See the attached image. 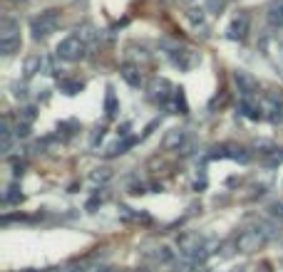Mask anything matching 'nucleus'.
Masks as SVG:
<instances>
[{
  "instance_id": "nucleus-1",
  "label": "nucleus",
  "mask_w": 283,
  "mask_h": 272,
  "mask_svg": "<svg viewBox=\"0 0 283 272\" xmlns=\"http://www.w3.org/2000/svg\"><path fill=\"white\" fill-rule=\"evenodd\" d=\"M18 50H20V23L15 18H3L0 20V52L15 55Z\"/></svg>"
},
{
  "instance_id": "nucleus-2",
  "label": "nucleus",
  "mask_w": 283,
  "mask_h": 272,
  "mask_svg": "<svg viewBox=\"0 0 283 272\" xmlns=\"http://www.w3.org/2000/svg\"><path fill=\"white\" fill-rule=\"evenodd\" d=\"M60 13L57 10H45V13H40L38 18H33V23H30V28H33V38L35 40H43V38H47V35H52L57 28H60Z\"/></svg>"
},
{
  "instance_id": "nucleus-3",
  "label": "nucleus",
  "mask_w": 283,
  "mask_h": 272,
  "mask_svg": "<svg viewBox=\"0 0 283 272\" xmlns=\"http://www.w3.org/2000/svg\"><path fill=\"white\" fill-rule=\"evenodd\" d=\"M85 50H87V45L82 42V38H80V35H70V38L60 40V45H57L55 52H57V57L65 60V62H77V60L85 57Z\"/></svg>"
},
{
  "instance_id": "nucleus-4",
  "label": "nucleus",
  "mask_w": 283,
  "mask_h": 272,
  "mask_svg": "<svg viewBox=\"0 0 283 272\" xmlns=\"http://www.w3.org/2000/svg\"><path fill=\"white\" fill-rule=\"evenodd\" d=\"M266 240H268V237L256 228V230H243V233L238 235V242H236V245H238L241 252H256L258 247H263Z\"/></svg>"
},
{
  "instance_id": "nucleus-5",
  "label": "nucleus",
  "mask_w": 283,
  "mask_h": 272,
  "mask_svg": "<svg viewBox=\"0 0 283 272\" xmlns=\"http://www.w3.org/2000/svg\"><path fill=\"white\" fill-rule=\"evenodd\" d=\"M174 94H177V89H172V84L167 79H154L149 87V99H154L159 104L169 102V97H174Z\"/></svg>"
},
{
  "instance_id": "nucleus-6",
  "label": "nucleus",
  "mask_w": 283,
  "mask_h": 272,
  "mask_svg": "<svg viewBox=\"0 0 283 272\" xmlns=\"http://www.w3.org/2000/svg\"><path fill=\"white\" fill-rule=\"evenodd\" d=\"M234 82H236L238 92L243 94V99L251 97V94H256V89H258V82H256L248 72H243V70H236V72H234Z\"/></svg>"
},
{
  "instance_id": "nucleus-7",
  "label": "nucleus",
  "mask_w": 283,
  "mask_h": 272,
  "mask_svg": "<svg viewBox=\"0 0 283 272\" xmlns=\"http://www.w3.org/2000/svg\"><path fill=\"white\" fill-rule=\"evenodd\" d=\"M246 33H248V18H246V15L234 18V20L229 23V28H226V38H229V40H243Z\"/></svg>"
},
{
  "instance_id": "nucleus-8",
  "label": "nucleus",
  "mask_w": 283,
  "mask_h": 272,
  "mask_svg": "<svg viewBox=\"0 0 283 272\" xmlns=\"http://www.w3.org/2000/svg\"><path fill=\"white\" fill-rule=\"evenodd\" d=\"M268 25L271 28H283V0H271L268 10H266Z\"/></svg>"
},
{
  "instance_id": "nucleus-9",
  "label": "nucleus",
  "mask_w": 283,
  "mask_h": 272,
  "mask_svg": "<svg viewBox=\"0 0 283 272\" xmlns=\"http://www.w3.org/2000/svg\"><path fill=\"white\" fill-rule=\"evenodd\" d=\"M238 109H241V114H243L246 119H251V121H258V119H263V107H261V104H253L248 97H246V99H241Z\"/></svg>"
},
{
  "instance_id": "nucleus-10",
  "label": "nucleus",
  "mask_w": 283,
  "mask_h": 272,
  "mask_svg": "<svg viewBox=\"0 0 283 272\" xmlns=\"http://www.w3.org/2000/svg\"><path fill=\"white\" fill-rule=\"evenodd\" d=\"M119 75H122V79H124L129 87H142V72H139L134 65H122Z\"/></svg>"
},
{
  "instance_id": "nucleus-11",
  "label": "nucleus",
  "mask_w": 283,
  "mask_h": 272,
  "mask_svg": "<svg viewBox=\"0 0 283 272\" xmlns=\"http://www.w3.org/2000/svg\"><path fill=\"white\" fill-rule=\"evenodd\" d=\"M184 139H187V131H184V129H172V131H167L162 146H164V149H179V146L184 144Z\"/></svg>"
},
{
  "instance_id": "nucleus-12",
  "label": "nucleus",
  "mask_w": 283,
  "mask_h": 272,
  "mask_svg": "<svg viewBox=\"0 0 283 272\" xmlns=\"http://www.w3.org/2000/svg\"><path fill=\"white\" fill-rule=\"evenodd\" d=\"M134 144H137V139H132V136H129V139H122V141H114V144L104 151V156H107V158H114V156L124 154V151H127L129 146H134Z\"/></svg>"
},
{
  "instance_id": "nucleus-13",
  "label": "nucleus",
  "mask_w": 283,
  "mask_h": 272,
  "mask_svg": "<svg viewBox=\"0 0 283 272\" xmlns=\"http://www.w3.org/2000/svg\"><path fill=\"white\" fill-rule=\"evenodd\" d=\"M10 146H13V131H10L8 119H5L3 124H0V151L8 154V151H10Z\"/></svg>"
},
{
  "instance_id": "nucleus-14",
  "label": "nucleus",
  "mask_w": 283,
  "mask_h": 272,
  "mask_svg": "<svg viewBox=\"0 0 283 272\" xmlns=\"http://www.w3.org/2000/svg\"><path fill=\"white\" fill-rule=\"evenodd\" d=\"M117 112H119L117 94H114V89H112V87H107V94H104V114L112 119V117H117Z\"/></svg>"
},
{
  "instance_id": "nucleus-15",
  "label": "nucleus",
  "mask_w": 283,
  "mask_h": 272,
  "mask_svg": "<svg viewBox=\"0 0 283 272\" xmlns=\"http://www.w3.org/2000/svg\"><path fill=\"white\" fill-rule=\"evenodd\" d=\"M77 33H80V38H82L85 45H94L99 40V35H97V30L92 25H82V28H77Z\"/></svg>"
},
{
  "instance_id": "nucleus-16",
  "label": "nucleus",
  "mask_w": 283,
  "mask_h": 272,
  "mask_svg": "<svg viewBox=\"0 0 283 272\" xmlns=\"http://www.w3.org/2000/svg\"><path fill=\"white\" fill-rule=\"evenodd\" d=\"M82 82L80 79H60V92H65V94H77V92H82Z\"/></svg>"
},
{
  "instance_id": "nucleus-17",
  "label": "nucleus",
  "mask_w": 283,
  "mask_h": 272,
  "mask_svg": "<svg viewBox=\"0 0 283 272\" xmlns=\"http://www.w3.org/2000/svg\"><path fill=\"white\" fill-rule=\"evenodd\" d=\"M40 67H43V60L40 57H28L25 60V77H33L35 72H40Z\"/></svg>"
},
{
  "instance_id": "nucleus-18",
  "label": "nucleus",
  "mask_w": 283,
  "mask_h": 272,
  "mask_svg": "<svg viewBox=\"0 0 283 272\" xmlns=\"http://www.w3.org/2000/svg\"><path fill=\"white\" fill-rule=\"evenodd\" d=\"M281 163H283V149H273V154L263 161L266 168H276V166H281Z\"/></svg>"
},
{
  "instance_id": "nucleus-19",
  "label": "nucleus",
  "mask_w": 283,
  "mask_h": 272,
  "mask_svg": "<svg viewBox=\"0 0 283 272\" xmlns=\"http://www.w3.org/2000/svg\"><path fill=\"white\" fill-rule=\"evenodd\" d=\"M90 178H92V183H107L112 178V171L109 168H94Z\"/></svg>"
},
{
  "instance_id": "nucleus-20",
  "label": "nucleus",
  "mask_w": 283,
  "mask_h": 272,
  "mask_svg": "<svg viewBox=\"0 0 283 272\" xmlns=\"http://www.w3.org/2000/svg\"><path fill=\"white\" fill-rule=\"evenodd\" d=\"M268 215L276 220H283V200H271L268 203Z\"/></svg>"
},
{
  "instance_id": "nucleus-21",
  "label": "nucleus",
  "mask_w": 283,
  "mask_h": 272,
  "mask_svg": "<svg viewBox=\"0 0 283 272\" xmlns=\"http://www.w3.org/2000/svg\"><path fill=\"white\" fill-rule=\"evenodd\" d=\"M5 203H20L23 200V193H20V188L13 183L10 188H8V193H5V198H3Z\"/></svg>"
},
{
  "instance_id": "nucleus-22",
  "label": "nucleus",
  "mask_w": 283,
  "mask_h": 272,
  "mask_svg": "<svg viewBox=\"0 0 283 272\" xmlns=\"http://www.w3.org/2000/svg\"><path fill=\"white\" fill-rule=\"evenodd\" d=\"M187 18H189L191 25H201V23H204V10H201V8H191V10L187 13Z\"/></svg>"
},
{
  "instance_id": "nucleus-23",
  "label": "nucleus",
  "mask_w": 283,
  "mask_h": 272,
  "mask_svg": "<svg viewBox=\"0 0 283 272\" xmlns=\"http://www.w3.org/2000/svg\"><path fill=\"white\" fill-rule=\"evenodd\" d=\"M35 117H38V109H35V107H25V109L20 112V121H23V124H33Z\"/></svg>"
},
{
  "instance_id": "nucleus-24",
  "label": "nucleus",
  "mask_w": 283,
  "mask_h": 272,
  "mask_svg": "<svg viewBox=\"0 0 283 272\" xmlns=\"http://www.w3.org/2000/svg\"><path fill=\"white\" fill-rule=\"evenodd\" d=\"M224 8H226V0H206V10L214 15H219Z\"/></svg>"
},
{
  "instance_id": "nucleus-25",
  "label": "nucleus",
  "mask_w": 283,
  "mask_h": 272,
  "mask_svg": "<svg viewBox=\"0 0 283 272\" xmlns=\"http://www.w3.org/2000/svg\"><path fill=\"white\" fill-rule=\"evenodd\" d=\"M28 134H30V124H23V121H20L18 129H15V136H18V139H25Z\"/></svg>"
},
{
  "instance_id": "nucleus-26",
  "label": "nucleus",
  "mask_w": 283,
  "mask_h": 272,
  "mask_svg": "<svg viewBox=\"0 0 283 272\" xmlns=\"http://www.w3.org/2000/svg\"><path fill=\"white\" fill-rule=\"evenodd\" d=\"M157 260H162V262H169V260H172V250H169V247H159V252H157Z\"/></svg>"
},
{
  "instance_id": "nucleus-27",
  "label": "nucleus",
  "mask_w": 283,
  "mask_h": 272,
  "mask_svg": "<svg viewBox=\"0 0 283 272\" xmlns=\"http://www.w3.org/2000/svg\"><path fill=\"white\" fill-rule=\"evenodd\" d=\"M99 203H102V195H94V198H92V200L87 203V210H92V208H97Z\"/></svg>"
},
{
  "instance_id": "nucleus-28",
  "label": "nucleus",
  "mask_w": 283,
  "mask_h": 272,
  "mask_svg": "<svg viewBox=\"0 0 283 272\" xmlns=\"http://www.w3.org/2000/svg\"><path fill=\"white\" fill-rule=\"evenodd\" d=\"M104 136V129L99 126V129H94V134H92V144H97V139H102Z\"/></svg>"
},
{
  "instance_id": "nucleus-29",
  "label": "nucleus",
  "mask_w": 283,
  "mask_h": 272,
  "mask_svg": "<svg viewBox=\"0 0 283 272\" xmlns=\"http://www.w3.org/2000/svg\"><path fill=\"white\" fill-rule=\"evenodd\" d=\"M94 272H119V270L117 267H97Z\"/></svg>"
},
{
  "instance_id": "nucleus-30",
  "label": "nucleus",
  "mask_w": 283,
  "mask_h": 272,
  "mask_svg": "<svg viewBox=\"0 0 283 272\" xmlns=\"http://www.w3.org/2000/svg\"><path fill=\"white\" fill-rule=\"evenodd\" d=\"M70 272H82V270H70Z\"/></svg>"
},
{
  "instance_id": "nucleus-31",
  "label": "nucleus",
  "mask_w": 283,
  "mask_h": 272,
  "mask_svg": "<svg viewBox=\"0 0 283 272\" xmlns=\"http://www.w3.org/2000/svg\"><path fill=\"white\" fill-rule=\"evenodd\" d=\"M137 272H147V270H137Z\"/></svg>"
},
{
  "instance_id": "nucleus-32",
  "label": "nucleus",
  "mask_w": 283,
  "mask_h": 272,
  "mask_svg": "<svg viewBox=\"0 0 283 272\" xmlns=\"http://www.w3.org/2000/svg\"><path fill=\"white\" fill-rule=\"evenodd\" d=\"M28 272H33V270H28Z\"/></svg>"
}]
</instances>
